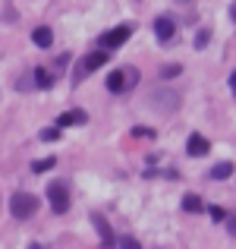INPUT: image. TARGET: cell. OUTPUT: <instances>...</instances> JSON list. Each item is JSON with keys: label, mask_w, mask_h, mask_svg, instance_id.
I'll list each match as a JSON object with an SVG mask.
<instances>
[{"label": "cell", "mask_w": 236, "mask_h": 249, "mask_svg": "<svg viewBox=\"0 0 236 249\" xmlns=\"http://www.w3.org/2000/svg\"><path fill=\"white\" fill-rule=\"evenodd\" d=\"M10 212H13L16 221H25V218H32V214L38 212V199L32 193H16L10 199Z\"/></svg>", "instance_id": "cell-1"}, {"label": "cell", "mask_w": 236, "mask_h": 249, "mask_svg": "<svg viewBox=\"0 0 236 249\" xmlns=\"http://www.w3.org/2000/svg\"><path fill=\"white\" fill-rule=\"evenodd\" d=\"M135 82H139V73H135L133 67L117 70V73H110V76H107V91H114V95H123V91H129Z\"/></svg>", "instance_id": "cell-2"}, {"label": "cell", "mask_w": 236, "mask_h": 249, "mask_svg": "<svg viewBox=\"0 0 236 249\" xmlns=\"http://www.w3.org/2000/svg\"><path fill=\"white\" fill-rule=\"evenodd\" d=\"M133 35V25H117V29H110V32H104L101 38H98V48L101 51H114V48H120V44H126V38Z\"/></svg>", "instance_id": "cell-3"}, {"label": "cell", "mask_w": 236, "mask_h": 249, "mask_svg": "<svg viewBox=\"0 0 236 249\" xmlns=\"http://www.w3.org/2000/svg\"><path fill=\"white\" fill-rule=\"evenodd\" d=\"M48 202H51V208H54L57 214L69 212V189H67V183H48Z\"/></svg>", "instance_id": "cell-4"}, {"label": "cell", "mask_w": 236, "mask_h": 249, "mask_svg": "<svg viewBox=\"0 0 236 249\" xmlns=\"http://www.w3.org/2000/svg\"><path fill=\"white\" fill-rule=\"evenodd\" d=\"M152 107L161 110V114H170V110L180 107V98L173 91H152Z\"/></svg>", "instance_id": "cell-5"}, {"label": "cell", "mask_w": 236, "mask_h": 249, "mask_svg": "<svg viewBox=\"0 0 236 249\" xmlns=\"http://www.w3.org/2000/svg\"><path fill=\"white\" fill-rule=\"evenodd\" d=\"M154 35H157V41H161V44H167L170 38L176 35V22L170 16H157L154 19Z\"/></svg>", "instance_id": "cell-6"}, {"label": "cell", "mask_w": 236, "mask_h": 249, "mask_svg": "<svg viewBox=\"0 0 236 249\" xmlns=\"http://www.w3.org/2000/svg\"><path fill=\"white\" fill-rule=\"evenodd\" d=\"M186 152L192 155V158H205V155L211 152V142H208L205 136L192 133V136H189V142H186Z\"/></svg>", "instance_id": "cell-7"}, {"label": "cell", "mask_w": 236, "mask_h": 249, "mask_svg": "<svg viewBox=\"0 0 236 249\" xmlns=\"http://www.w3.org/2000/svg\"><path fill=\"white\" fill-rule=\"evenodd\" d=\"M107 57H110V51H91V54H88V57L82 60V67H79V73H91V70L104 67V63H107Z\"/></svg>", "instance_id": "cell-8"}, {"label": "cell", "mask_w": 236, "mask_h": 249, "mask_svg": "<svg viewBox=\"0 0 236 249\" xmlns=\"http://www.w3.org/2000/svg\"><path fill=\"white\" fill-rule=\"evenodd\" d=\"M91 221H95L98 233H101V246H104V249H110V246H114V233H110V224L104 221V214H91Z\"/></svg>", "instance_id": "cell-9"}, {"label": "cell", "mask_w": 236, "mask_h": 249, "mask_svg": "<svg viewBox=\"0 0 236 249\" xmlns=\"http://www.w3.org/2000/svg\"><path fill=\"white\" fill-rule=\"evenodd\" d=\"M88 120V114H85V110H67V114H60L57 117V126H76V123H85Z\"/></svg>", "instance_id": "cell-10"}, {"label": "cell", "mask_w": 236, "mask_h": 249, "mask_svg": "<svg viewBox=\"0 0 236 249\" xmlns=\"http://www.w3.org/2000/svg\"><path fill=\"white\" fill-rule=\"evenodd\" d=\"M32 41H35L38 48H51V44H54V32H51L48 25H38V29L32 32Z\"/></svg>", "instance_id": "cell-11"}, {"label": "cell", "mask_w": 236, "mask_h": 249, "mask_svg": "<svg viewBox=\"0 0 236 249\" xmlns=\"http://www.w3.org/2000/svg\"><path fill=\"white\" fill-rule=\"evenodd\" d=\"M183 208L195 214V212H202V208H205V202H202V199H199L195 193H186V196H183Z\"/></svg>", "instance_id": "cell-12"}, {"label": "cell", "mask_w": 236, "mask_h": 249, "mask_svg": "<svg viewBox=\"0 0 236 249\" xmlns=\"http://www.w3.org/2000/svg\"><path fill=\"white\" fill-rule=\"evenodd\" d=\"M230 174H233V164H230V161H220V164L211 167V180H227Z\"/></svg>", "instance_id": "cell-13"}, {"label": "cell", "mask_w": 236, "mask_h": 249, "mask_svg": "<svg viewBox=\"0 0 236 249\" xmlns=\"http://www.w3.org/2000/svg\"><path fill=\"white\" fill-rule=\"evenodd\" d=\"M35 85H41V89H51V85H54V76H51L48 70H35Z\"/></svg>", "instance_id": "cell-14"}, {"label": "cell", "mask_w": 236, "mask_h": 249, "mask_svg": "<svg viewBox=\"0 0 236 249\" xmlns=\"http://www.w3.org/2000/svg\"><path fill=\"white\" fill-rule=\"evenodd\" d=\"M54 164H57L54 158H41V161H35V164H32V170H35V174H44V170H51Z\"/></svg>", "instance_id": "cell-15"}, {"label": "cell", "mask_w": 236, "mask_h": 249, "mask_svg": "<svg viewBox=\"0 0 236 249\" xmlns=\"http://www.w3.org/2000/svg\"><path fill=\"white\" fill-rule=\"evenodd\" d=\"M60 139V129H41V142H57Z\"/></svg>", "instance_id": "cell-16"}, {"label": "cell", "mask_w": 236, "mask_h": 249, "mask_svg": "<svg viewBox=\"0 0 236 249\" xmlns=\"http://www.w3.org/2000/svg\"><path fill=\"white\" fill-rule=\"evenodd\" d=\"M120 249H142V243H139L135 237H123V240H120Z\"/></svg>", "instance_id": "cell-17"}, {"label": "cell", "mask_w": 236, "mask_h": 249, "mask_svg": "<svg viewBox=\"0 0 236 249\" xmlns=\"http://www.w3.org/2000/svg\"><path fill=\"white\" fill-rule=\"evenodd\" d=\"M211 221H218V224H220V221H227V212H224L220 205H214V208H211Z\"/></svg>", "instance_id": "cell-18"}, {"label": "cell", "mask_w": 236, "mask_h": 249, "mask_svg": "<svg viewBox=\"0 0 236 249\" xmlns=\"http://www.w3.org/2000/svg\"><path fill=\"white\" fill-rule=\"evenodd\" d=\"M208 44V32H202V35H195V48H205Z\"/></svg>", "instance_id": "cell-19"}, {"label": "cell", "mask_w": 236, "mask_h": 249, "mask_svg": "<svg viewBox=\"0 0 236 249\" xmlns=\"http://www.w3.org/2000/svg\"><path fill=\"white\" fill-rule=\"evenodd\" d=\"M133 136H148V139H152L154 133H152V129H145V126H135V129H133Z\"/></svg>", "instance_id": "cell-20"}, {"label": "cell", "mask_w": 236, "mask_h": 249, "mask_svg": "<svg viewBox=\"0 0 236 249\" xmlns=\"http://www.w3.org/2000/svg\"><path fill=\"white\" fill-rule=\"evenodd\" d=\"M227 224H230V233L236 237V214H233V218H230V214H227Z\"/></svg>", "instance_id": "cell-21"}, {"label": "cell", "mask_w": 236, "mask_h": 249, "mask_svg": "<svg viewBox=\"0 0 236 249\" xmlns=\"http://www.w3.org/2000/svg\"><path fill=\"white\" fill-rule=\"evenodd\" d=\"M230 91H233V95H236V70H233V73H230Z\"/></svg>", "instance_id": "cell-22"}, {"label": "cell", "mask_w": 236, "mask_h": 249, "mask_svg": "<svg viewBox=\"0 0 236 249\" xmlns=\"http://www.w3.org/2000/svg\"><path fill=\"white\" fill-rule=\"evenodd\" d=\"M230 19H233V22H236V3L230 6Z\"/></svg>", "instance_id": "cell-23"}]
</instances>
